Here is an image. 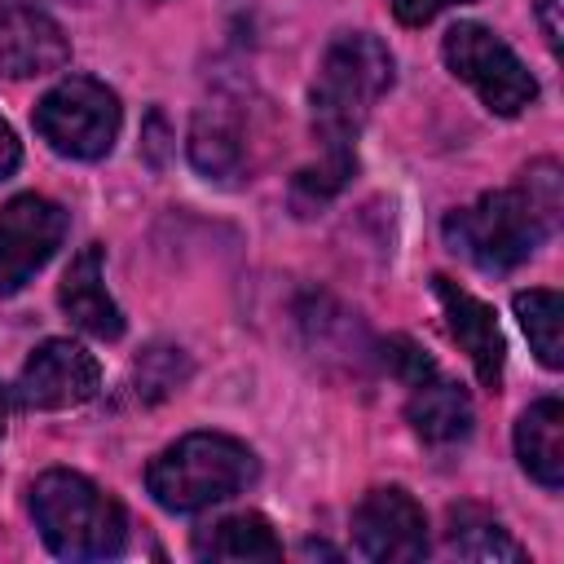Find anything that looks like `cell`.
<instances>
[{"label":"cell","instance_id":"6da1fadb","mask_svg":"<svg viewBox=\"0 0 564 564\" xmlns=\"http://www.w3.org/2000/svg\"><path fill=\"white\" fill-rule=\"evenodd\" d=\"M560 167L555 163H533L516 185L494 189L476 198L463 212L445 216V242L463 260H471L485 273H511L524 264L560 225Z\"/></svg>","mask_w":564,"mask_h":564},{"label":"cell","instance_id":"7a4b0ae2","mask_svg":"<svg viewBox=\"0 0 564 564\" xmlns=\"http://www.w3.org/2000/svg\"><path fill=\"white\" fill-rule=\"evenodd\" d=\"M397 66L379 35L370 31H339L313 75V132L322 150H352L357 132L366 128L379 97L392 88Z\"/></svg>","mask_w":564,"mask_h":564},{"label":"cell","instance_id":"3957f363","mask_svg":"<svg viewBox=\"0 0 564 564\" xmlns=\"http://www.w3.org/2000/svg\"><path fill=\"white\" fill-rule=\"evenodd\" d=\"M31 516L44 546L62 560H115L128 542L123 507L66 467H53L31 485Z\"/></svg>","mask_w":564,"mask_h":564},{"label":"cell","instance_id":"277c9868","mask_svg":"<svg viewBox=\"0 0 564 564\" xmlns=\"http://www.w3.org/2000/svg\"><path fill=\"white\" fill-rule=\"evenodd\" d=\"M256 454L225 432H189L145 467V489L163 511L189 516L242 494L256 480Z\"/></svg>","mask_w":564,"mask_h":564},{"label":"cell","instance_id":"5b68a950","mask_svg":"<svg viewBox=\"0 0 564 564\" xmlns=\"http://www.w3.org/2000/svg\"><path fill=\"white\" fill-rule=\"evenodd\" d=\"M35 132L48 141V150H57L62 159H106L119 123H123V106L115 97V88H106L93 75H70L62 84H53L31 115Z\"/></svg>","mask_w":564,"mask_h":564},{"label":"cell","instance_id":"8992f818","mask_svg":"<svg viewBox=\"0 0 564 564\" xmlns=\"http://www.w3.org/2000/svg\"><path fill=\"white\" fill-rule=\"evenodd\" d=\"M445 66L476 88V97L494 110V115H520L533 97H538V79L529 75V66L511 53L507 40H498L489 26L480 22H458L445 31L441 40Z\"/></svg>","mask_w":564,"mask_h":564},{"label":"cell","instance_id":"52a82bcc","mask_svg":"<svg viewBox=\"0 0 564 564\" xmlns=\"http://www.w3.org/2000/svg\"><path fill=\"white\" fill-rule=\"evenodd\" d=\"M66 212L44 194H18L0 207V295H18L62 247Z\"/></svg>","mask_w":564,"mask_h":564},{"label":"cell","instance_id":"ba28073f","mask_svg":"<svg viewBox=\"0 0 564 564\" xmlns=\"http://www.w3.org/2000/svg\"><path fill=\"white\" fill-rule=\"evenodd\" d=\"M352 542L366 560H379V564L423 560L427 555V516L397 485L370 489L352 511Z\"/></svg>","mask_w":564,"mask_h":564},{"label":"cell","instance_id":"9c48e42d","mask_svg":"<svg viewBox=\"0 0 564 564\" xmlns=\"http://www.w3.org/2000/svg\"><path fill=\"white\" fill-rule=\"evenodd\" d=\"M97 388H101V366L75 339H44L18 375V401L26 410H70L93 401Z\"/></svg>","mask_w":564,"mask_h":564},{"label":"cell","instance_id":"30bf717a","mask_svg":"<svg viewBox=\"0 0 564 564\" xmlns=\"http://www.w3.org/2000/svg\"><path fill=\"white\" fill-rule=\"evenodd\" d=\"M70 62L62 26L26 0H0V70L13 79L48 75Z\"/></svg>","mask_w":564,"mask_h":564},{"label":"cell","instance_id":"8fae6325","mask_svg":"<svg viewBox=\"0 0 564 564\" xmlns=\"http://www.w3.org/2000/svg\"><path fill=\"white\" fill-rule=\"evenodd\" d=\"M432 291H436L441 313H445V326H449V335L458 339V348L467 352L476 379H480L489 392H498V383H502V361H507V344H502V330H498L494 308H489L485 300H476L471 291H463L458 282L441 278V273L432 278Z\"/></svg>","mask_w":564,"mask_h":564},{"label":"cell","instance_id":"7c38bea8","mask_svg":"<svg viewBox=\"0 0 564 564\" xmlns=\"http://www.w3.org/2000/svg\"><path fill=\"white\" fill-rule=\"evenodd\" d=\"M57 304L62 313L93 339H119L123 335V313L119 304L110 300L106 291V278H101V247L88 242L70 269L62 273V286H57Z\"/></svg>","mask_w":564,"mask_h":564},{"label":"cell","instance_id":"4fadbf2b","mask_svg":"<svg viewBox=\"0 0 564 564\" xmlns=\"http://www.w3.org/2000/svg\"><path fill=\"white\" fill-rule=\"evenodd\" d=\"M405 419L427 445H454L471 432V401L458 383H449L441 370L405 388Z\"/></svg>","mask_w":564,"mask_h":564},{"label":"cell","instance_id":"5bb4252c","mask_svg":"<svg viewBox=\"0 0 564 564\" xmlns=\"http://www.w3.org/2000/svg\"><path fill=\"white\" fill-rule=\"evenodd\" d=\"M516 454H520V467L542 489L564 485V405H560V397H542L520 414Z\"/></svg>","mask_w":564,"mask_h":564},{"label":"cell","instance_id":"9a60e30c","mask_svg":"<svg viewBox=\"0 0 564 564\" xmlns=\"http://www.w3.org/2000/svg\"><path fill=\"white\" fill-rule=\"evenodd\" d=\"M189 163L207 181H229L242 167V128L225 106L198 110V119L189 128Z\"/></svg>","mask_w":564,"mask_h":564},{"label":"cell","instance_id":"2e32d148","mask_svg":"<svg viewBox=\"0 0 564 564\" xmlns=\"http://www.w3.org/2000/svg\"><path fill=\"white\" fill-rule=\"evenodd\" d=\"M194 555H203V560H278L282 542L273 538L264 516L242 511V516H229V520L203 529L194 538Z\"/></svg>","mask_w":564,"mask_h":564},{"label":"cell","instance_id":"e0dca14e","mask_svg":"<svg viewBox=\"0 0 564 564\" xmlns=\"http://www.w3.org/2000/svg\"><path fill=\"white\" fill-rule=\"evenodd\" d=\"M445 546H449V555H463V560H524V551H520V542H511L507 538V529L494 520V516H485L480 507H471V502H463V507H449V529H445Z\"/></svg>","mask_w":564,"mask_h":564},{"label":"cell","instance_id":"ac0fdd59","mask_svg":"<svg viewBox=\"0 0 564 564\" xmlns=\"http://www.w3.org/2000/svg\"><path fill=\"white\" fill-rule=\"evenodd\" d=\"M511 308H516L520 330L529 335L538 361L546 370H560L564 366V300H560V291H546V286L520 291L511 300Z\"/></svg>","mask_w":564,"mask_h":564},{"label":"cell","instance_id":"d6986e66","mask_svg":"<svg viewBox=\"0 0 564 564\" xmlns=\"http://www.w3.org/2000/svg\"><path fill=\"white\" fill-rule=\"evenodd\" d=\"M352 167H357V154H352V150H322L317 163L300 167V172L291 176V207H295V216L322 212V207L348 185Z\"/></svg>","mask_w":564,"mask_h":564},{"label":"cell","instance_id":"ffe728a7","mask_svg":"<svg viewBox=\"0 0 564 564\" xmlns=\"http://www.w3.org/2000/svg\"><path fill=\"white\" fill-rule=\"evenodd\" d=\"M163 357H167V348H145L141 352V361H137V392L145 397V401H154V397H163V392H172L185 375H189V366H185V357H176V361H167V370H159L163 366Z\"/></svg>","mask_w":564,"mask_h":564},{"label":"cell","instance_id":"44dd1931","mask_svg":"<svg viewBox=\"0 0 564 564\" xmlns=\"http://www.w3.org/2000/svg\"><path fill=\"white\" fill-rule=\"evenodd\" d=\"M454 4H471V0H388L392 18H397L401 26H423V22H432L436 13L454 9Z\"/></svg>","mask_w":564,"mask_h":564},{"label":"cell","instance_id":"7402d4cb","mask_svg":"<svg viewBox=\"0 0 564 564\" xmlns=\"http://www.w3.org/2000/svg\"><path fill=\"white\" fill-rule=\"evenodd\" d=\"M18 163H22V145H18L13 128L0 119V181H9L18 172Z\"/></svg>","mask_w":564,"mask_h":564},{"label":"cell","instance_id":"603a6c76","mask_svg":"<svg viewBox=\"0 0 564 564\" xmlns=\"http://www.w3.org/2000/svg\"><path fill=\"white\" fill-rule=\"evenodd\" d=\"M560 0H538V18H542V35L551 48H560Z\"/></svg>","mask_w":564,"mask_h":564},{"label":"cell","instance_id":"cb8c5ba5","mask_svg":"<svg viewBox=\"0 0 564 564\" xmlns=\"http://www.w3.org/2000/svg\"><path fill=\"white\" fill-rule=\"evenodd\" d=\"M150 163H154V167L163 163V115H159V110L150 115Z\"/></svg>","mask_w":564,"mask_h":564},{"label":"cell","instance_id":"d4e9b609","mask_svg":"<svg viewBox=\"0 0 564 564\" xmlns=\"http://www.w3.org/2000/svg\"><path fill=\"white\" fill-rule=\"evenodd\" d=\"M4 419H9V401H4V388H0V436H4Z\"/></svg>","mask_w":564,"mask_h":564}]
</instances>
